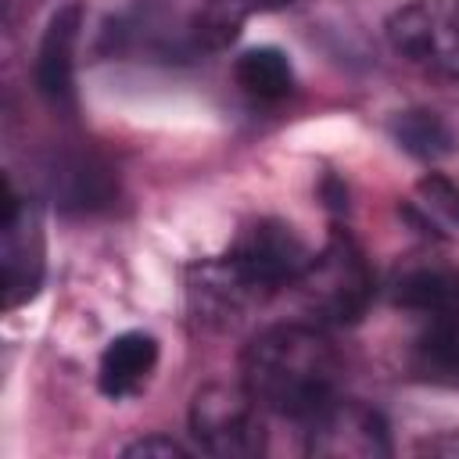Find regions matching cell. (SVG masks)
<instances>
[{
  "label": "cell",
  "instance_id": "ac0fdd59",
  "mask_svg": "<svg viewBox=\"0 0 459 459\" xmlns=\"http://www.w3.org/2000/svg\"><path fill=\"white\" fill-rule=\"evenodd\" d=\"M416 452L423 455H445V459H459V430H445L437 437H427L416 445Z\"/></svg>",
  "mask_w": 459,
  "mask_h": 459
},
{
  "label": "cell",
  "instance_id": "6da1fadb",
  "mask_svg": "<svg viewBox=\"0 0 459 459\" xmlns=\"http://www.w3.org/2000/svg\"><path fill=\"white\" fill-rule=\"evenodd\" d=\"M341 355L333 341L308 323H276L255 333L240 355V384L251 398L290 420H308L337 394Z\"/></svg>",
  "mask_w": 459,
  "mask_h": 459
},
{
  "label": "cell",
  "instance_id": "e0dca14e",
  "mask_svg": "<svg viewBox=\"0 0 459 459\" xmlns=\"http://www.w3.org/2000/svg\"><path fill=\"white\" fill-rule=\"evenodd\" d=\"M122 455H129V459H186V448L165 434H151V437L126 445Z\"/></svg>",
  "mask_w": 459,
  "mask_h": 459
},
{
  "label": "cell",
  "instance_id": "277c9868",
  "mask_svg": "<svg viewBox=\"0 0 459 459\" xmlns=\"http://www.w3.org/2000/svg\"><path fill=\"white\" fill-rule=\"evenodd\" d=\"M258 409L244 384H204L190 402V434L204 452L222 459L258 455L265 445Z\"/></svg>",
  "mask_w": 459,
  "mask_h": 459
},
{
  "label": "cell",
  "instance_id": "ba28073f",
  "mask_svg": "<svg viewBox=\"0 0 459 459\" xmlns=\"http://www.w3.org/2000/svg\"><path fill=\"white\" fill-rule=\"evenodd\" d=\"M82 29V4L68 0L57 7L43 29L39 50H36V90L54 108H65L75 100V43Z\"/></svg>",
  "mask_w": 459,
  "mask_h": 459
},
{
  "label": "cell",
  "instance_id": "7c38bea8",
  "mask_svg": "<svg viewBox=\"0 0 459 459\" xmlns=\"http://www.w3.org/2000/svg\"><path fill=\"white\" fill-rule=\"evenodd\" d=\"M287 4H294V0H208L194 18V29H190L194 43L201 50H222L240 36V29L251 14L280 11Z\"/></svg>",
  "mask_w": 459,
  "mask_h": 459
},
{
  "label": "cell",
  "instance_id": "9c48e42d",
  "mask_svg": "<svg viewBox=\"0 0 459 459\" xmlns=\"http://www.w3.org/2000/svg\"><path fill=\"white\" fill-rule=\"evenodd\" d=\"M154 366H158V341L143 330H129V333H118L104 348L100 366H97V384L108 398L118 402V398L143 391Z\"/></svg>",
  "mask_w": 459,
  "mask_h": 459
},
{
  "label": "cell",
  "instance_id": "52a82bcc",
  "mask_svg": "<svg viewBox=\"0 0 459 459\" xmlns=\"http://www.w3.org/2000/svg\"><path fill=\"white\" fill-rule=\"evenodd\" d=\"M305 452L316 459H384L391 455V430L373 405L333 394L305 420Z\"/></svg>",
  "mask_w": 459,
  "mask_h": 459
},
{
  "label": "cell",
  "instance_id": "5b68a950",
  "mask_svg": "<svg viewBox=\"0 0 459 459\" xmlns=\"http://www.w3.org/2000/svg\"><path fill=\"white\" fill-rule=\"evenodd\" d=\"M387 43L405 61L459 79V0H409L387 18Z\"/></svg>",
  "mask_w": 459,
  "mask_h": 459
},
{
  "label": "cell",
  "instance_id": "4fadbf2b",
  "mask_svg": "<svg viewBox=\"0 0 459 459\" xmlns=\"http://www.w3.org/2000/svg\"><path fill=\"white\" fill-rule=\"evenodd\" d=\"M233 75H237V86L251 100H262V104L283 100L294 90V68H290L287 54L276 50V47H251V50H244L237 57V65H233Z\"/></svg>",
  "mask_w": 459,
  "mask_h": 459
},
{
  "label": "cell",
  "instance_id": "2e32d148",
  "mask_svg": "<svg viewBox=\"0 0 459 459\" xmlns=\"http://www.w3.org/2000/svg\"><path fill=\"white\" fill-rule=\"evenodd\" d=\"M416 194H420V201H423L427 212H434L445 222H455L459 226V183H452L441 172H430V176H423L416 183Z\"/></svg>",
  "mask_w": 459,
  "mask_h": 459
},
{
  "label": "cell",
  "instance_id": "8992f818",
  "mask_svg": "<svg viewBox=\"0 0 459 459\" xmlns=\"http://www.w3.org/2000/svg\"><path fill=\"white\" fill-rule=\"evenodd\" d=\"M47 269V244H43V222L29 197L14 194L7 183L4 190V212H0V294L4 308H18L29 298H36Z\"/></svg>",
  "mask_w": 459,
  "mask_h": 459
},
{
  "label": "cell",
  "instance_id": "30bf717a",
  "mask_svg": "<svg viewBox=\"0 0 459 459\" xmlns=\"http://www.w3.org/2000/svg\"><path fill=\"white\" fill-rule=\"evenodd\" d=\"M420 333L412 344V369L434 384H459V301L416 316Z\"/></svg>",
  "mask_w": 459,
  "mask_h": 459
},
{
  "label": "cell",
  "instance_id": "3957f363",
  "mask_svg": "<svg viewBox=\"0 0 459 459\" xmlns=\"http://www.w3.org/2000/svg\"><path fill=\"white\" fill-rule=\"evenodd\" d=\"M301 290L305 308L319 323H355L373 298V273L359 251V244L344 233L333 230L326 247L308 258L305 273L294 283Z\"/></svg>",
  "mask_w": 459,
  "mask_h": 459
},
{
  "label": "cell",
  "instance_id": "7a4b0ae2",
  "mask_svg": "<svg viewBox=\"0 0 459 459\" xmlns=\"http://www.w3.org/2000/svg\"><path fill=\"white\" fill-rule=\"evenodd\" d=\"M308 258L312 251L287 222L258 219L230 244L219 262L197 269V283L190 287V294L204 316L226 319L273 290L294 287Z\"/></svg>",
  "mask_w": 459,
  "mask_h": 459
},
{
  "label": "cell",
  "instance_id": "5bb4252c",
  "mask_svg": "<svg viewBox=\"0 0 459 459\" xmlns=\"http://www.w3.org/2000/svg\"><path fill=\"white\" fill-rule=\"evenodd\" d=\"M391 136L398 140L402 151H409L412 158H423V161H437V158L455 151L452 126L437 111H427V108L398 111L391 118Z\"/></svg>",
  "mask_w": 459,
  "mask_h": 459
},
{
  "label": "cell",
  "instance_id": "8fae6325",
  "mask_svg": "<svg viewBox=\"0 0 459 459\" xmlns=\"http://www.w3.org/2000/svg\"><path fill=\"white\" fill-rule=\"evenodd\" d=\"M47 186L65 208H79V212L104 208L115 197V176L93 154H65V158H57L50 165V172H47Z\"/></svg>",
  "mask_w": 459,
  "mask_h": 459
},
{
  "label": "cell",
  "instance_id": "9a60e30c",
  "mask_svg": "<svg viewBox=\"0 0 459 459\" xmlns=\"http://www.w3.org/2000/svg\"><path fill=\"white\" fill-rule=\"evenodd\" d=\"M391 298L398 308L412 312V319H416V316H427V312H437V308L459 301V276L448 269H437V265H416L394 280Z\"/></svg>",
  "mask_w": 459,
  "mask_h": 459
}]
</instances>
